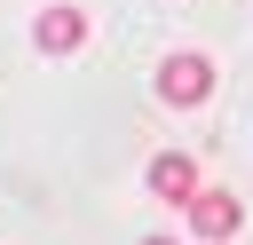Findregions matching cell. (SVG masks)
<instances>
[{
  "label": "cell",
  "mask_w": 253,
  "mask_h": 245,
  "mask_svg": "<svg viewBox=\"0 0 253 245\" xmlns=\"http://www.w3.org/2000/svg\"><path fill=\"white\" fill-rule=\"evenodd\" d=\"M182 221H190V237H198V245H229V237L245 229V205H237L229 190H198V198L182 205Z\"/></svg>",
  "instance_id": "cell-2"
},
{
  "label": "cell",
  "mask_w": 253,
  "mask_h": 245,
  "mask_svg": "<svg viewBox=\"0 0 253 245\" xmlns=\"http://www.w3.org/2000/svg\"><path fill=\"white\" fill-rule=\"evenodd\" d=\"M206 182H198V158L190 150H158L150 158V198H166V205H190Z\"/></svg>",
  "instance_id": "cell-4"
},
{
  "label": "cell",
  "mask_w": 253,
  "mask_h": 245,
  "mask_svg": "<svg viewBox=\"0 0 253 245\" xmlns=\"http://www.w3.org/2000/svg\"><path fill=\"white\" fill-rule=\"evenodd\" d=\"M32 47H40V55H79V47H87V8H40Z\"/></svg>",
  "instance_id": "cell-3"
},
{
  "label": "cell",
  "mask_w": 253,
  "mask_h": 245,
  "mask_svg": "<svg viewBox=\"0 0 253 245\" xmlns=\"http://www.w3.org/2000/svg\"><path fill=\"white\" fill-rule=\"evenodd\" d=\"M142 245H182V237H142Z\"/></svg>",
  "instance_id": "cell-5"
},
{
  "label": "cell",
  "mask_w": 253,
  "mask_h": 245,
  "mask_svg": "<svg viewBox=\"0 0 253 245\" xmlns=\"http://www.w3.org/2000/svg\"><path fill=\"white\" fill-rule=\"evenodd\" d=\"M150 87H158V103H174V111H198V103L213 95V63L182 47V55H166V63H158V79H150Z\"/></svg>",
  "instance_id": "cell-1"
}]
</instances>
